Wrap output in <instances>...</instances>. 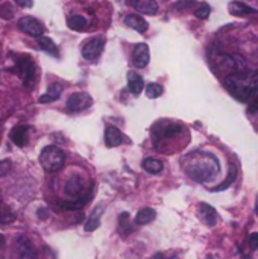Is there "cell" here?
<instances>
[{"instance_id": "21", "label": "cell", "mask_w": 258, "mask_h": 259, "mask_svg": "<svg viewBox=\"0 0 258 259\" xmlns=\"http://www.w3.org/2000/svg\"><path fill=\"white\" fill-rule=\"evenodd\" d=\"M100 215H102V208H99V206H97V208L91 212V215L87 219L84 229H85L87 232H93V231H96V229L99 228V225H100Z\"/></svg>"}, {"instance_id": "26", "label": "cell", "mask_w": 258, "mask_h": 259, "mask_svg": "<svg viewBox=\"0 0 258 259\" xmlns=\"http://www.w3.org/2000/svg\"><path fill=\"white\" fill-rule=\"evenodd\" d=\"M119 226H120V231H122L123 235H128V234L132 232V226L129 223V214L128 212L120 214V217H119Z\"/></svg>"}, {"instance_id": "18", "label": "cell", "mask_w": 258, "mask_h": 259, "mask_svg": "<svg viewBox=\"0 0 258 259\" xmlns=\"http://www.w3.org/2000/svg\"><path fill=\"white\" fill-rule=\"evenodd\" d=\"M125 23L126 26H129L131 29L137 30V32H146L148 30V21L137 14H129L125 17Z\"/></svg>"}, {"instance_id": "19", "label": "cell", "mask_w": 258, "mask_h": 259, "mask_svg": "<svg viewBox=\"0 0 258 259\" xmlns=\"http://www.w3.org/2000/svg\"><path fill=\"white\" fill-rule=\"evenodd\" d=\"M230 12H231L233 15H236V17H246V15H249V14H254L255 9L251 8V6H248V5L243 3V2L236 0V2H231V3H230Z\"/></svg>"}, {"instance_id": "23", "label": "cell", "mask_w": 258, "mask_h": 259, "mask_svg": "<svg viewBox=\"0 0 258 259\" xmlns=\"http://www.w3.org/2000/svg\"><path fill=\"white\" fill-rule=\"evenodd\" d=\"M36 39H38L40 47H41L44 52H47V53H50V55H53V56H59V50H58L56 44H55L49 36L41 35V36H38Z\"/></svg>"}, {"instance_id": "11", "label": "cell", "mask_w": 258, "mask_h": 259, "mask_svg": "<svg viewBox=\"0 0 258 259\" xmlns=\"http://www.w3.org/2000/svg\"><path fill=\"white\" fill-rule=\"evenodd\" d=\"M149 59H151V52H149L148 44H144V42L137 44L135 49H134V53H132L134 65L137 68H144L149 64Z\"/></svg>"}, {"instance_id": "13", "label": "cell", "mask_w": 258, "mask_h": 259, "mask_svg": "<svg viewBox=\"0 0 258 259\" xmlns=\"http://www.w3.org/2000/svg\"><path fill=\"white\" fill-rule=\"evenodd\" d=\"M123 143V135L116 126H108L105 129V144L106 147H117Z\"/></svg>"}, {"instance_id": "33", "label": "cell", "mask_w": 258, "mask_h": 259, "mask_svg": "<svg viewBox=\"0 0 258 259\" xmlns=\"http://www.w3.org/2000/svg\"><path fill=\"white\" fill-rule=\"evenodd\" d=\"M249 246L252 250H258V232H252L249 235Z\"/></svg>"}, {"instance_id": "17", "label": "cell", "mask_w": 258, "mask_h": 259, "mask_svg": "<svg viewBox=\"0 0 258 259\" xmlns=\"http://www.w3.org/2000/svg\"><path fill=\"white\" fill-rule=\"evenodd\" d=\"M128 88H129V91L134 96H138L143 91V88H144L143 77L138 73H135V71H129L128 73Z\"/></svg>"}, {"instance_id": "20", "label": "cell", "mask_w": 258, "mask_h": 259, "mask_svg": "<svg viewBox=\"0 0 258 259\" xmlns=\"http://www.w3.org/2000/svg\"><path fill=\"white\" fill-rule=\"evenodd\" d=\"M67 24H68V27H70V29H73V30L84 32V30L87 29V26H88V21H87V18H85L84 15L75 14V15L68 17Z\"/></svg>"}, {"instance_id": "4", "label": "cell", "mask_w": 258, "mask_h": 259, "mask_svg": "<svg viewBox=\"0 0 258 259\" xmlns=\"http://www.w3.org/2000/svg\"><path fill=\"white\" fill-rule=\"evenodd\" d=\"M64 161H65L64 152L59 147H56V146H47V147H44L41 150L40 164L49 173L61 170L62 165H64Z\"/></svg>"}, {"instance_id": "34", "label": "cell", "mask_w": 258, "mask_h": 259, "mask_svg": "<svg viewBox=\"0 0 258 259\" xmlns=\"http://www.w3.org/2000/svg\"><path fill=\"white\" fill-rule=\"evenodd\" d=\"M15 3L21 8H30L33 5V0H15Z\"/></svg>"}, {"instance_id": "36", "label": "cell", "mask_w": 258, "mask_h": 259, "mask_svg": "<svg viewBox=\"0 0 258 259\" xmlns=\"http://www.w3.org/2000/svg\"><path fill=\"white\" fill-rule=\"evenodd\" d=\"M38 215H40L41 219H46V217H47V212H46V209H40V211H38Z\"/></svg>"}, {"instance_id": "16", "label": "cell", "mask_w": 258, "mask_h": 259, "mask_svg": "<svg viewBox=\"0 0 258 259\" xmlns=\"http://www.w3.org/2000/svg\"><path fill=\"white\" fill-rule=\"evenodd\" d=\"M61 94H62V85L58 83V82H55V83H52V85L47 88V91L38 99V102H40V103H52V102L58 100Z\"/></svg>"}, {"instance_id": "29", "label": "cell", "mask_w": 258, "mask_h": 259, "mask_svg": "<svg viewBox=\"0 0 258 259\" xmlns=\"http://www.w3.org/2000/svg\"><path fill=\"white\" fill-rule=\"evenodd\" d=\"M210 12H211V8H210L207 3H201V5L195 9V15H196L198 18H201V20L208 18Z\"/></svg>"}, {"instance_id": "24", "label": "cell", "mask_w": 258, "mask_h": 259, "mask_svg": "<svg viewBox=\"0 0 258 259\" xmlns=\"http://www.w3.org/2000/svg\"><path fill=\"white\" fill-rule=\"evenodd\" d=\"M143 170L151 173V175H157L163 170V162L160 159H155V158H146L141 164Z\"/></svg>"}, {"instance_id": "12", "label": "cell", "mask_w": 258, "mask_h": 259, "mask_svg": "<svg viewBox=\"0 0 258 259\" xmlns=\"http://www.w3.org/2000/svg\"><path fill=\"white\" fill-rule=\"evenodd\" d=\"M29 131L30 127L26 126V124H20V126H15L11 132H9V138L11 141L18 146V147H24L27 144V138H29Z\"/></svg>"}, {"instance_id": "31", "label": "cell", "mask_w": 258, "mask_h": 259, "mask_svg": "<svg viewBox=\"0 0 258 259\" xmlns=\"http://www.w3.org/2000/svg\"><path fill=\"white\" fill-rule=\"evenodd\" d=\"M248 112L249 114H255L258 112V93L251 99V103H249V108H248Z\"/></svg>"}, {"instance_id": "39", "label": "cell", "mask_w": 258, "mask_h": 259, "mask_svg": "<svg viewBox=\"0 0 258 259\" xmlns=\"http://www.w3.org/2000/svg\"><path fill=\"white\" fill-rule=\"evenodd\" d=\"M0 202H2V196H0Z\"/></svg>"}, {"instance_id": "2", "label": "cell", "mask_w": 258, "mask_h": 259, "mask_svg": "<svg viewBox=\"0 0 258 259\" xmlns=\"http://www.w3.org/2000/svg\"><path fill=\"white\" fill-rule=\"evenodd\" d=\"M225 87L234 99L248 102L258 93V71L245 70L228 74L225 79Z\"/></svg>"}, {"instance_id": "32", "label": "cell", "mask_w": 258, "mask_h": 259, "mask_svg": "<svg viewBox=\"0 0 258 259\" xmlns=\"http://www.w3.org/2000/svg\"><path fill=\"white\" fill-rule=\"evenodd\" d=\"M11 161L9 159H5V161H0V175H6L11 171Z\"/></svg>"}, {"instance_id": "1", "label": "cell", "mask_w": 258, "mask_h": 259, "mask_svg": "<svg viewBox=\"0 0 258 259\" xmlns=\"http://www.w3.org/2000/svg\"><path fill=\"white\" fill-rule=\"evenodd\" d=\"M184 170L190 179L199 184L213 181L220 173L219 159L210 152H195L186 158Z\"/></svg>"}, {"instance_id": "14", "label": "cell", "mask_w": 258, "mask_h": 259, "mask_svg": "<svg viewBox=\"0 0 258 259\" xmlns=\"http://www.w3.org/2000/svg\"><path fill=\"white\" fill-rule=\"evenodd\" d=\"M199 215H201V219H202V222L205 223V225H208V226H214L216 225V222H217V212H216V209L211 206V205H208V203H201L199 205Z\"/></svg>"}, {"instance_id": "30", "label": "cell", "mask_w": 258, "mask_h": 259, "mask_svg": "<svg viewBox=\"0 0 258 259\" xmlns=\"http://www.w3.org/2000/svg\"><path fill=\"white\" fill-rule=\"evenodd\" d=\"M0 17L5 20H9L14 17V6L11 3H3L0 6Z\"/></svg>"}, {"instance_id": "37", "label": "cell", "mask_w": 258, "mask_h": 259, "mask_svg": "<svg viewBox=\"0 0 258 259\" xmlns=\"http://www.w3.org/2000/svg\"><path fill=\"white\" fill-rule=\"evenodd\" d=\"M255 214L258 215V197H257V202H255Z\"/></svg>"}, {"instance_id": "15", "label": "cell", "mask_w": 258, "mask_h": 259, "mask_svg": "<svg viewBox=\"0 0 258 259\" xmlns=\"http://www.w3.org/2000/svg\"><path fill=\"white\" fill-rule=\"evenodd\" d=\"M131 5L141 14L155 15L158 11V3L155 0H131Z\"/></svg>"}, {"instance_id": "10", "label": "cell", "mask_w": 258, "mask_h": 259, "mask_svg": "<svg viewBox=\"0 0 258 259\" xmlns=\"http://www.w3.org/2000/svg\"><path fill=\"white\" fill-rule=\"evenodd\" d=\"M18 29L21 32L27 33V35H30V36H35V38H38V36H41L44 33L43 24L36 18H33V17H23V18H20L18 20Z\"/></svg>"}, {"instance_id": "6", "label": "cell", "mask_w": 258, "mask_h": 259, "mask_svg": "<svg viewBox=\"0 0 258 259\" xmlns=\"http://www.w3.org/2000/svg\"><path fill=\"white\" fill-rule=\"evenodd\" d=\"M103 47H105V38L103 36H94V38L87 39L84 42V46H82V56H84V59L96 61L102 55Z\"/></svg>"}, {"instance_id": "25", "label": "cell", "mask_w": 258, "mask_h": 259, "mask_svg": "<svg viewBox=\"0 0 258 259\" xmlns=\"http://www.w3.org/2000/svg\"><path fill=\"white\" fill-rule=\"evenodd\" d=\"M15 219H17V215L14 214V211H11V209L6 208V206L0 208V225H2V226H6V225L14 223Z\"/></svg>"}, {"instance_id": "9", "label": "cell", "mask_w": 258, "mask_h": 259, "mask_svg": "<svg viewBox=\"0 0 258 259\" xmlns=\"http://www.w3.org/2000/svg\"><path fill=\"white\" fill-rule=\"evenodd\" d=\"M93 103V99L90 94L87 93H73L68 99H67V109L71 112H81L87 108H90Z\"/></svg>"}, {"instance_id": "35", "label": "cell", "mask_w": 258, "mask_h": 259, "mask_svg": "<svg viewBox=\"0 0 258 259\" xmlns=\"http://www.w3.org/2000/svg\"><path fill=\"white\" fill-rule=\"evenodd\" d=\"M195 3V0H187V2H181V3H178L176 5V8H189V6H192Z\"/></svg>"}, {"instance_id": "28", "label": "cell", "mask_w": 258, "mask_h": 259, "mask_svg": "<svg viewBox=\"0 0 258 259\" xmlns=\"http://www.w3.org/2000/svg\"><path fill=\"white\" fill-rule=\"evenodd\" d=\"M236 176H237V170H236V167L234 165H231V171H230V176H228V179L224 182V184H220L217 188H214L213 191H224V190H227L234 181H236Z\"/></svg>"}, {"instance_id": "5", "label": "cell", "mask_w": 258, "mask_h": 259, "mask_svg": "<svg viewBox=\"0 0 258 259\" xmlns=\"http://www.w3.org/2000/svg\"><path fill=\"white\" fill-rule=\"evenodd\" d=\"M11 259H36L35 249L27 237L20 235L15 238L11 249Z\"/></svg>"}, {"instance_id": "3", "label": "cell", "mask_w": 258, "mask_h": 259, "mask_svg": "<svg viewBox=\"0 0 258 259\" xmlns=\"http://www.w3.org/2000/svg\"><path fill=\"white\" fill-rule=\"evenodd\" d=\"M15 67L12 68V73H15L21 80L23 85L27 91H30L35 85L38 71H36V65L33 62V59L29 55H15L14 59Z\"/></svg>"}, {"instance_id": "38", "label": "cell", "mask_w": 258, "mask_h": 259, "mask_svg": "<svg viewBox=\"0 0 258 259\" xmlns=\"http://www.w3.org/2000/svg\"><path fill=\"white\" fill-rule=\"evenodd\" d=\"M3 241H5V238H3V235H0V247H2V244H3Z\"/></svg>"}, {"instance_id": "27", "label": "cell", "mask_w": 258, "mask_h": 259, "mask_svg": "<svg viewBox=\"0 0 258 259\" xmlns=\"http://www.w3.org/2000/svg\"><path fill=\"white\" fill-rule=\"evenodd\" d=\"M163 94V87L160 83H149L146 87V96L149 99H157Z\"/></svg>"}, {"instance_id": "22", "label": "cell", "mask_w": 258, "mask_h": 259, "mask_svg": "<svg viewBox=\"0 0 258 259\" xmlns=\"http://www.w3.org/2000/svg\"><path fill=\"white\" fill-rule=\"evenodd\" d=\"M155 217H157V212L152 208H143L135 215V223L137 225H148V223L154 222Z\"/></svg>"}, {"instance_id": "7", "label": "cell", "mask_w": 258, "mask_h": 259, "mask_svg": "<svg viewBox=\"0 0 258 259\" xmlns=\"http://www.w3.org/2000/svg\"><path fill=\"white\" fill-rule=\"evenodd\" d=\"M64 193H65L70 199H73V200L82 199V197L88 196V194H87V184H85V181H84L81 176L73 175V176L67 181L65 188H64Z\"/></svg>"}, {"instance_id": "8", "label": "cell", "mask_w": 258, "mask_h": 259, "mask_svg": "<svg viewBox=\"0 0 258 259\" xmlns=\"http://www.w3.org/2000/svg\"><path fill=\"white\" fill-rule=\"evenodd\" d=\"M219 65L222 70H227L228 74H233V73H239V71H245L248 70L246 68V64L243 61V58L240 56H236V55H222L219 56L217 59Z\"/></svg>"}]
</instances>
